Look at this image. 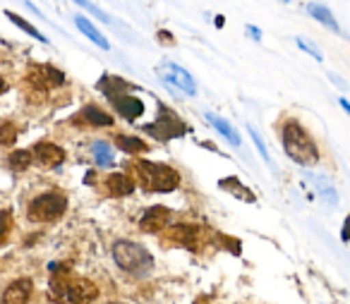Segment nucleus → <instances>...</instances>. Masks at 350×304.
<instances>
[{"instance_id":"nucleus-1","label":"nucleus","mask_w":350,"mask_h":304,"mask_svg":"<svg viewBox=\"0 0 350 304\" xmlns=\"http://www.w3.org/2000/svg\"><path fill=\"white\" fill-rule=\"evenodd\" d=\"M51 299L60 304H94L98 297V285L84 275H75L70 264H51Z\"/></svg>"},{"instance_id":"nucleus-2","label":"nucleus","mask_w":350,"mask_h":304,"mask_svg":"<svg viewBox=\"0 0 350 304\" xmlns=\"http://www.w3.org/2000/svg\"><path fill=\"white\" fill-rule=\"evenodd\" d=\"M281 146L288 158H291L293 163L302 165V168H312V165H317L321 158L314 137H312L300 122L293 120V118L281 125Z\"/></svg>"},{"instance_id":"nucleus-3","label":"nucleus","mask_w":350,"mask_h":304,"mask_svg":"<svg viewBox=\"0 0 350 304\" xmlns=\"http://www.w3.org/2000/svg\"><path fill=\"white\" fill-rule=\"evenodd\" d=\"M132 173H135V182L146 194H170L180 187V173L173 165L139 158L132 161Z\"/></svg>"},{"instance_id":"nucleus-4","label":"nucleus","mask_w":350,"mask_h":304,"mask_svg":"<svg viewBox=\"0 0 350 304\" xmlns=\"http://www.w3.org/2000/svg\"><path fill=\"white\" fill-rule=\"evenodd\" d=\"M98 92H103V96L113 103V111L120 118H125L127 122L137 120L139 115H144L146 106L139 96H132V84L125 79L116 77V74H103V79L96 84Z\"/></svg>"},{"instance_id":"nucleus-5","label":"nucleus","mask_w":350,"mask_h":304,"mask_svg":"<svg viewBox=\"0 0 350 304\" xmlns=\"http://www.w3.org/2000/svg\"><path fill=\"white\" fill-rule=\"evenodd\" d=\"M111 254H113V261L118 264V268L125 271L132 278H144V275H149L151 268H154V256H151V251L146 249L144 245H139V242L118 240V242H113Z\"/></svg>"},{"instance_id":"nucleus-6","label":"nucleus","mask_w":350,"mask_h":304,"mask_svg":"<svg viewBox=\"0 0 350 304\" xmlns=\"http://www.w3.org/2000/svg\"><path fill=\"white\" fill-rule=\"evenodd\" d=\"M142 132H146V135H151L159 141H170V139L185 137L187 132H190V125H187L175 111H170L168 106L159 103V115H156V120L142 127Z\"/></svg>"},{"instance_id":"nucleus-7","label":"nucleus","mask_w":350,"mask_h":304,"mask_svg":"<svg viewBox=\"0 0 350 304\" xmlns=\"http://www.w3.org/2000/svg\"><path fill=\"white\" fill-rule=\"evenodd\" d=\"M68 211V197L63 192H46L39 194L27 206V218L31 223H55Z\"/></svg>"},{"instance_id":"nucleus-8","label":"nucleus","mask_w":350,"mask_h":304,"mask_svg":"<svg viewBox=\"0 0 350 304\" xmlns=\"http://www.w3.org/2000/svg\"><path fill=\"white\" fill-rule=\"evenodd\" d=\"M211 237V227H202V225H192V223H178V225L165 227L163 240L170 245H180L185 249L200 251L209 245Z\"/></svg>"},{"instance_id":"nucleus-9","label":"nucleus","mask_w":350,"mask_h":304,"mask_svg":"<svg viewBox=\"0 0 350 304\" xmlns=\"http://www.w3.org/2000/svg\"><path fill=\"white\" fill-rule=\"evenodd\" d=\"M156 74H159V79L163 82V87L168 89V92L183 94V96H190V98L197 96L195 77H192L185 68H180V65L163 60V63H159V68H156Z\"/></svg>"},{"instance_id":"nucleus-10","label":"nucleus","mask_w":350,"mask_h":304,"mask_svg":"<svg viewBox=\"0 0 350 304\" xmlns=\"http://www.w3.org/2000/svg\"><path fill=\"white\" fill-rule=\"evenodd\" d=\"M27 84H31L34 92H53L65 84V72L53 65H29Z\"/></svg>"},{"instance_id":"nucleus-11","label":"nucleus","mask_w":350,"mask_h":304,"mask_svg":"<svg viewBox=\"0 0 350 304\" xmlns=\"http://www.w3.org/2000/svg\"><path fill=\"white\" fill-rule=\"evenodd\" d=\"M305 180L312 184L314 194L326 204V206H329V208L338 206V202H340V199H338V189H336L334 180H331L329 175H326V173H312V170H307Z\"/></svg>"},{"instance_id":"nucleus-12","label":"nucleus","mask_w":350,"mask_h":304,"mask_svg":"<svg viewBox=\"0 0 350 304\" xmlns=\"http://www.w3.org/2000/svg\"><path fill=\"white\" fill-rule=\"evenodd\" d=\"M170 225V208L165 206H149L139 218V230L146 235H161Z\"/></svg>"},{"instance_id":"nucleus-13","label":"nucleus","mask_w":350,"mask_h":304,"mask_svg":"<svg viewBox=\"0 0 350 304\" xmlns=\"http://www.w3.org/2000/svg\"><path fill=\"white\" fill-rule=\"evenodd\" d=\"M31 292H34V283L31 278H17L3 290L0 304H29Z\"/></svg>"},{"instance_id":"nucleus-14","label":"nucleus","mask_w":350,"mask_h":304,"mask_svg":"<svg viewBox=\"0 0 350 304\" xmlns=\"http://www.w3.org/2000/svg\"><path fill=\"white\" fill-rule=\"evenodd\" d=\"M34 158L39 161L44 168H58L65 161V149L53 141H39L34 146Z\"/></svg>"},{"instance_id":"nucleus-15","label":"nucleus","mask_w":350,"mask_h":304,"mask_svg":"<svg viewBox=\"0 0 350 304\" xmlns=\"http://www.w3.org/2000/svg\"><path fill=\"white\" fill-rule=\"evenodd\" d=\"M103 187H106V192L111 194V197L120 199V197H130V194L135 192L137 182H135V178L127 173H108L106 180H103Z\"/></svg>"},{"instance_id":"nucleus-16","label":"nucleus","mask_w":350,"mask_h":304,"mask_svg":"<svg viewBox=\"0 0 350 304\" xmlns=\"http://www.w3.org/2000/svg\"><path fill=\"white\" fill-rule=\"evenodd\" d=\"M77 120L84 122V125H89V127H113V122H116L111 113H106L103 108H98L96 103H87V106L77 113Z\"/></svg>"},{"instance_id":"nucleus-17","label":"nucleus","mask_w":350,"mask_h":304,"mask_svg":"<svg viewBox=\"0 0 350 304\" xmlns=\"http://www.w3.org/2000/svg\"><path fill=\"white\" fill-rule=\"evenodd\" d=\"M307 15L312 17V20H317L321 27H326L329 31H334V34H343V29H340V25H338V20L334 17V12L329 10L326 5H321V3H307Z\"/></svg>"},{"instance_id":"nucleus-18","label":"nucleus","mask_w":350,"mask_h":304,"mask_svg":"<svg viewBox=\"0 0 350 304\" xmlns=\"http://www.w3.org/2000/svg\"><path fill=\"white\" fill-rule=\"evenodd\" d=\"M75 27H77L79 31H82L84 36H87L92 44H96L98 49H103V51H111V44H108V39L101 34V31L96 29V27L92 25V22L87 20L84 15H75Z\"/></svg>"},{"instance_id":"nucleus-19","label":"nucleus","mask_w":350,"mask_h":304,"mask_svg":"<svg viewBox=\"0 0 350 304\" xmlns=\"http://www.w3.org/2000/svg\"><path fill=\"white\" fill-rule=\"evenodd\" d=\"M206 122H209V125H214V130L219 132V135L224 137V139H228V144H233V146L243 144V139H240L238 130H235V127L230 125L228 120H224V118L214 115V113H206Z\"/></svg>"},{"instance_id":"nucleus-20","label":"nucleus","mask_w":350,"mask_h":304,"mask_svg":"<svg viewBox=\"0 0 350 304\" xmlns=\"http://www.w3.org/2000/svg\"><path fill=\"white\" fill-rule=\"evenodd\" d=\"M219 187L221 189H226L228 194H233V197H238L240 202H247V204H254L257 202V197L252 194V189L250 187H245L243 182H240L238 178H224V180H219Z\"/></svg>"},{"instance_id":"nucleus-21","label":"nucleus","mask_w":350,"mask_h":304,"mask_svg":"<svg viewBox=\"0 0 350 304\" xmlns=\"http://www.w3.org/2000/svg\"><path fill=\"white\" fill-rule=\"evenodd\" d=\"M116 146L122 154H146V151H149V144L135 135H118Z\"/></svg>"},{"instance_id":"nucleus-22","label":"nucleus","mask_w":350,"mask_h":304,"mask_svg":"<svg viewBox=\"0 0 350 304\" xmlns=\"http://www.w3.org/2000/svg\"><path fill=\"white\" fill-rule=\"evenodd\" d=\"M92 154H94V161H96L98 168H111L116 156H113V149L106 144V141H94L92 144Z\"/></svg>"},{"instance_id":"nucleus-23","label":"nucleus","mask_w":350,"mask_h":304,"mask_svg":"<svg viewBox=\"0 0 350 304\" xmlns=\"http://www.w3.org/2000/svg\"><path fill=\"white\" fill-rule=\"evenodd\" d=\"M31 161H34V154L27 149H17L10 154V158H8V165H10L15 173H25L27 168L31 165Z\"/></svg>"},{"instance_id":"nucleus-24","label":"nucleus","mask_w":350,"mask_h":304,"mask_svg":"<svg viewBox=\"0 0 350 304\" xmlns=\"http://www.w3.org/2000/svg\"><path fill=\"white\" fill-rule=\"evenodd\" d=\"M5 17H8V20H10V22H12V25H15V27H20L22 31H27V34H29V36H34L36 41H41V44H49V39H46V36L41 34V31L36 29L34 25H29V22H27V20H22L20 15H15V12L5 10Z\"/></svg>"},{"instance_id":"nucleus-25","label":"nucleus","mask_w":350,"mask_h":304,"mask_svg":"<svg viewBox=\"0 0 350 304\" xmlns=\"http://www.w3.org/2000/svg\"><path fill=\"white\" fill-rule=\"evenodd\" d=\"M12 230H15V216H12V208H3V211H0V247L5 245Z\"/></svg>"},{"instance_id":"nucleus-26","label":"nucleus","mask_w":350,"mask_h":304,"mask_svg":"<svg viewBox=\"0 0 350 304\" xmlns=\"http://www.w3.org/2000/svg\"><path fill=\"white\" fill-rule=\"evenodd\" d=\"M17 137H20V127L15 122H0V146H12L17 141Z\"/></svg>"},{"instance_id":"nucleus-27","label":"nucleus","mask_w":350,"mask_h":304,"mask_svg":"<svg viewBox=\"0 0 350 304\" xmlns=\"http://www.w3.org/2000/svg\"><path fill=\"white\" fill-rule=\"evenodd\" d=\"M72 3H75V5H79V8H84V10H87L89 15H94V17H96V20H101L103 25H111V22H113L111 17H108L106 12L101 10V8L94 5L92 0H72Z\"/></svg>"},{"instance_id":"nucleus-28","label":"nucleus","mask_w":350,"mask_h":304,"mask_svg":"<svg viewBox=\"0 0 350 304\" xmlns=\"http://www.w3.org/2000/svg\"><path fill=\"white\" fill-rule=\"evenodd\" d=\"M295 44H297V49H300V51H305L307 55H312L317 63H321V60H324V53L319 51V46L312 44V41H307V39H302V36H300V39H295Z\"/></svg>"},{"instance_id":"nucleus-29","label":"nucleus","mask_w":350,"mask_h":304,"mask_svg":"<svg viewBox=\"0 0 350 304\" xmlns=\"http://www.w3.org/2000/svg\"><path fill=\"white\" fill-rule=\"evenodd\" d=\"M247 132H250V137H252V141H254V146H257V151H259V156H262L264 161H267L269 165H271V156H269V151H267V144L262 141V135H259L257 130H254L252 125L247 127Z\"/></svg>"},{"instance_id":"nucleus-30","label":"nucleus","mask_w":350,"mask_h":304,"mask_svg":"<svg viewBox=\"0 0 350 304\" xmlns=\"http://www.w3.org/2000/svg\"><path fill=\"white\" fill-rule=\"evenodd\" d=\"M326 77H329V82H331V84H336V87H338L340 92H345V89H348V84H345V79H340V74L329 72V74H326Z\"/></svg>"},{"instance_id":"nucleus-31","label":"nucleus","mask_w":350,"mask_h":304,"mask_svg":"<svg viewBox=\"0 0 350 304\" xmlns=\"http://www.w3.org/2000/svg\"><path fill=\"white\" fill-rule=\"evenodd\" d=\"M156 39H159V44H163V46H173L175 44L173 34H170V31H163V29H161L159 34H156Z\"/></svg>"},{"instance_id":"nucleus-32","label":"nucleus","mask_w":350,"mask_h":304,"mask_svg":"<svg viewBox=\"0 0 350 304\" xmlns=\"http://www.w3.org/2000/svg\"><path fill=\"white\" fill-rule=\"evenodd\" d=\"M245 31H247V36H250L252 41H262V29H259V27L247 25V27H245Z\"/></svg>"},{"instance_id":"nucleus-33","label":"nucleus","mask_w":350,"mask_h":304,"mask_svg":"<svg viewBox=\"0 0 350 304\" xmlns=\"http://www.w3.org/2000/svg\"><path fill=\"white\" fill-rule=\"evenodd\" d=\"M340 240H343V242H350V213L345 216L343 227H340Z\"/></svg>"},{"instance_id":"nucleus-34","label":"nucleus","mask_w":350,"mask_h":304,"mask_svg":"<svg viewBox=\"0 0 350 304\" xmlns=\"http://www.w3.org/2000/svg\"><path fill=\"white\" fill-rule=\"evenodd\" d=\"M338 106L343 108V111L350 115V101H348V98H343V96H340V98H338Z\"/></svg>"},{"instance_id":"nucleus-35","label":"nucleus","mask_w":350,"mask_h":304,"mask_svg":"<svg viewBox=\"0 0 350 304\" xmlns=\"http://www.w3.org/2000/svg\"><path fill=\"white\" fill-rule=\"evenodd\" d=\"M195 304H211V299L206 297V294H202V297H197V299H195Z\"/></svg>"},{"instance_id":"nucleus-36","label":"nucleus","mask_w":350,"mask_h":304,"mask_svg":"<svg viewBox=\"0 0 350 304\" xmlns=\"http://www.w3.org/2000/svg\"><path fill=\"white\" fill-rule=\"evenodd\" d=\"M8 92V82L3 77H0V94H5Z\"/></svg>"},{"instance_id":"nucleus-37","label":"nucleus","mask_w":350,"mask_h":304,"mask_svg":"<svg viewBox=\"0 0 350 304\" xmlns=\"http://www.w3.org/2000/svg\"><path fill=\"white\" fill-rule=\"evenodd\" d=\"M224 20H226V17H216V27H219V29H221V27H224Z\"/></svg>"},{"instance_id":"nucleus-38","label":"nucleus","mask_w":350,"mask_h":304,"mask_svg":"<svg viewBox=\"0 0 350 304\" xmlns=\"http://www.w3.org/2000/svg\"><path fill=\"white\" fill-rule=\"evenodd\" d=\"M108 304H122V302H108Z\"/></svg>"},{"instance_id":"nucleus-39","label":"nucleus","mask_w":350,"mask_h":304,"mask_svg":"<svg viewBox=\"0 0 350 304\" xmlns=\"http://www.w3.org/2000/svg\"><path fill=\"white\" fill-rule=\"evenodd\" d=\"M281 3H291V0H281Z\"/></svg>"}]
</instances>
